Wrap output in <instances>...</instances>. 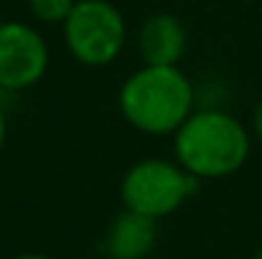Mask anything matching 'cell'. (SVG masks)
<instances>
[{
  "label": "cell",
  "mask_w": 262,
  "mask_h": 259,
  "mask_svg": "<svg viewBox=\"0 0 262 259\" xmlns=\"http://www.w3.org/2000/svg\"><path fill=\"white\" fill-rule=\"evenodd\" d=\"M117 109L133 130L150 137H173L196 109V89L181 64H143L120 84Z\"/></svg>",
  "instance_id": "6da1fadb"
},
{
  "label": "cell",
  "mask_w": 262,
  "mask_h": 259,
  "mask_svg": "<svg viewBox=\"0 0 262 259\" xmlns=\"http://www.w3.org/2000/svg\"><path fill=\"white\" fill-rule=\"evenodd\" d=\"M252 150V132L227 109H193L173 132V160L193 178L219 180L245 168Z\"/></svg>",
  "instance_id": "7a4b0ae2"
},
{
  "label": "cell",
  "mask_w": 262,
  "mask_h": 259,
  "mask_svg": "<svg viewBox=\"0 0 262 259\" xmlns=\"http://www.w3.org/2000/svg\"><path fill=\"white\" fill-rule=\"evenodd\" d=\"M199 185L201 180L178 160L143 158L125 171L120 180V198L125 208L161 221L176 214L199 191Z\"/></svg>",
  "instance_id": "3957f363"
},
{
  "label": "cell",
  "mask_w": 262,
  "mask_h": 259,
  "mask_svg": "<svg viewBox=\"0 0 262 259\" xmlns=\"http://www.w3.org/2000/svg\"><path fill=\"white\" fill-rule=\"evenodd\" d=\"M61 28L72 59L89 69L115 64L127 43V20L110 0H77Z\"/></svg>",
  "instance_id": "277c9868"
},
{
  "label": "cell",
  "mask_w": 262,
  "mask_h": 259,
  "mask_svg": "<svg viewBox=\"0 0 262 259\" xmlns=\"http://www.w3.org/2000/svg\"><path fill=\"white\" fill-rule=\"evenodd\" d=\"M51 51L41 31L23 20L0 23V91H26L41 84Z\"/></svg>",
  "instance_id": "5b68a950"
},
{
  "label": "cell",
  "mask_w": 262,
  "mask_h": 259,
  "mask_svg": "<svg viewBox=\"0 0 262 259\" xmlns=\"http://www.w3.org/2000/svg\"><path fill=\"white\" fill-rule=\"evenodd\" d=\"M135 46L143 64L178 66L188 49V31L178 15L161 10V13L148 15L140 23Z\"/></svg>",
  "instance_id": "8992f818"
},
{
  "label": "cell",
  "mask_w": 262,
  "mask_h": 259,
  "mask_svg": "<svg viewBox=\"0 0 262 259\" xmlns=\"http://www.w3.org/2000/svg\"><path fill=\"white\" fill-rule=\"evenodd\" d=\"M158 242V221L138 211H120L107 231L104 249L110 259H145Z\"/></svg>",
  "instance_id": "52a82bcc"
},
{
  "label": "cell",
  "mask_w": 262,
  "mask_h": 259,
  "mask_svg": "<svg viewBox=\"0 0 262 259\" xmlns=\"http://www.w3.org/2000/svg\"><path fill=\"white\" fill-rule=\"evenodd\" d=\"M77 0H28L31 15L43 26H64Z\"/></svg>",
  "instance_id": "ba28073f"
},
{
  "label": "cell",
  "mask_w": 262,
  "mask_h": 259,
  "mask_svg": "<svg viewBox=\"0 0 262 259\" xmlns=\"http://www.w3.org/2000/svg\"><path fill=\"white\" fill-rule=\"evenodd\" d=\"M250 127H252V137H255V140L262 145V97H260V102L255 104V109H252Z\"/></svg>",
  "instance_id": "9c48e42d"
},
{
  "label": "cell",
  "mask_w": 262,
  "mask_h": 259,
  "mask_svg": "<svg viewBox=\"0 0 262 259\" xmlns=\"http://www.w3.org/2000/svg\"><path fill=\"white\" fill-rule=\"evenodd\" d=\"M5 140H8V117H5V112L0 107V153L5 148Z\"/></svg>",
  "instance_id": "30bf717a"
},
{
  "label": "cell",
  "mask_w": 262,
  "mask_h": 259,
  "mask_svg": "<svg viewBox=\"0 0 262 259\" xmlns=\"http://www.w3.org/2000/svg\"><path fill=\"white\" fill-rule=\"evenodd\" d=\"M13 259H51V257L38 254V252H23V254H18V257H13Z\"/></svg>",
  "instance_id": "8fae6325"
},
{
  "label": "cell",
  "mask_w": 262,
  "mask_h": 259,
  "mask_svg": "<svg viewBox=\"0 0 262 259\" xmlns=\"http://www.w3.org/2000/svg\"><path fill=\"white\" fill-rule=\"evenodd\" d=\"M252 259H262V249H260V252H257V254H255V257H252Z\"/></svg>",
  "instance_id": "7c38bea8"
}]
</instances>
